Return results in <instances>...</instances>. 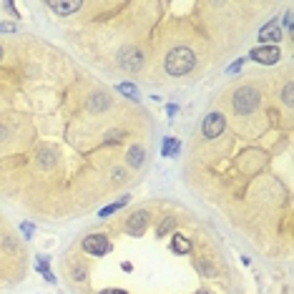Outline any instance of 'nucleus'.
<instances>
[{"label":"nucleus","mask_w":294,"mask_h":294,"mask_svg":"<svg viewBox=\"0 0 294 294\" xmlns=\"http://www.w3.org/2000/svg\"><path fill=\"white\" fill-rule=\"evenodd\" d=\"M259 40H262V43H279V40H282V28L277 25V20H269V23L259 30Z\"/></svg>","instance_id":"8"},{"label":"nucleus","mask_w":294,"mask_h":294,"mask_svg":"<svg viewBox=\"0 0 294 294\" xmlns=\"http://www.w3.org/2000/svg\"><path fill=\"white\" fill-rule=\"evenodd\" d=\"M249 58L262 63V66H274V63H279L282 51H279V46H262V48H254L249 53Z\"/></svg>","instance_id":"4"},{"label":"nucleus","mask_w":294,"mask_h":294,"mask_svg":"<svg viewBox=\"0 0 294 294\" xmlns=\"http://www.w3.org/2000/svg\"><path fill=\"white\" fill-rule=\"evenodd\" d=\"M118 66H121L123 71L134 73V71H139V68L144 66V53H141L139 48H126V51L118 56Z\"/></svg>","instance_id":"7"},{"label":"nucleus","mask_w":294,"mask_h":294,"mask_svg":"<svg viewBox=\"0 0 294 294\" xmlns=\"http://www.w3.org/2000/svg\"><path fill=\"white\" fill-rule=\"evenodd\" d=\"M148 221H151V214H148L146 209H139L136 214H131L126 224H123V231L126 234H131V236H141L144 231H146Z\"/></svg>","instance_id":"5"},{"label":"nucleus","mask_w":294,"mask_h":294,"mask_svg":"<svg viewBox=\"0 0 294 294\" xmlns=\"http://www.w3.org/2000/svg\"><path fill=\"white\" fill-rule=\"evenodd\" d=\"M171 251L174 254H191V241L184 234H174L171 236Z\"/></svg>","instance_id":"11"},{"label":"nucleus","mask_w":294,"mask_h":294,"mask_svg":"<svg viewBox=\"0 0 294 294\" xmlns=\"http://www.w3.org/2000/svg\"><path fill=\"white\" fill-rule=\"evenodd\" d=\"M53 156H56V151L51 146H40L38 148V166H40V169H51V166L56 163Z\"/></svg>","instance_id":"13"},{"label":"nucleus","mask_w":294,"mask_h":294,"mask_svg":"<svg viewBox=\"0 0 294 294\" xmlns=\"http://www.w3.org/2000/svg\"><path fill=\"white\" fill-rule=\"evenodd\" d=\"M231 108L241 116H249L259 108V91L251 88V86H241L234 91V98H231Z\"/></svg>","instance_id":"2"},{"label":"nucleus","mask_w":294,"mask_h":294,"mask_svg":"<svg viewBox=\"0 0 294 294\" xmlns=\"http://www.w3.org/2000/svg\"><path fill=\"white\" fill-rule=\"evenodd\" d=\"M113 179H116V181H123V171L116 169V171H113Z\"/></svg>","instance_id":"21"},{"label":"nucleus","mask_w":294,"mask_h":294,"mask_svg":"<svg viewBox=\"0 0 294 294\" xmlns=\"http://www.w3.org/2000/svg\"><path fill=\"white\" fill-rule=\"evenodd\" d=\"M3 56H5V51H3V46H0V61H3Z\"/></svg>","instance_id":"22"},{"label":"nucleus","mask_w":294,"mask_h":294,"mask_svg":"<svg viewBox=\"0 0 294 294\" xmlns=\"http://www.w3.org/2000/svg\"><path fill=\"white\" fill-rule=\"evenodd\" d=\"M116 91H118V93H123V96H129L131 101H136V98H139V88H136L134 83H118V86H116Z\"/></svg>","instance_id":"14"},{"label":"nucleus","mask_w":294,"mask_h":294,"mask_svg":"<svg viewBox=\"0 0 294 294\" xmlns=\"http://www.w3.org/2000/svg\"><path fill=\"white\" fill-rule=\"evenodd\" d=\"M73 279L75 282H86V279H88V269H86L83 264H78L73 269Z\"/></svg>","instance_id":"17"},{"label":"nucleus","mask_w":294,"mask_h":294,"mask_svg":"<svg viewBox=\"0 0 294 294\" xmlns=\"http://www.w3.org/2000/svg\"><path fill=\"white\" fill-rule=\"evenodd\" d=\"M196 294H212V292H204V289H199V292H196Z\"/></svg>","instance_id":"23"},{"label":"nucleus","mask_w":294,"mask_h":294,"mask_svg":"<svg viewBox=\"0 0 294 294\" xmlns=\"http://www.w3.org/2000/svg\"><path fill=\"white\" fill-rule=\"evenodd\" d=\"M0 33H15V25L13 23H0Z\"/></svg>","instance_id":"19"},{"label":"nucleus","mask_w":294,"mask_h":294,"mask_svg":"<svg viewBox=\"0 0 294 294\" xmlns=\"http://www.w3.org/2000/svg\"><path fill=\"white\" fill-rule=\"evenodd\" d=\"M194 66H196V53L189 51V48H174L166 56V63H163L169 75H186L194 71Z\"/></svg>","instance_id":"1"},{"label":"nucleus","mask_w":294,"mask_h":294,"mask_svg":"<svg viewBox=\"0 0 294 294\" xmlns=\"http://www.w3.org/2000/svg\"><path fill=\"white\" fill-rule=\"evenodd\" d=\"M126 204H129V196H123L121 201H116V204H111V206H106V209H103V212H101L98 217H101V219H106V217H111V214H116V212H118L121 206H126Z\"/></svg>","instance_id":"15"},{"label":"nucleus","mask_w":294,"mask_h":294,"mask_svg":"<svg viewBox=\"0 0 294 294\" xmlns=\"http://www.w3.org/2000/svg\"><path fill=\"white\" fill-rule=\"evenodd\" d=\"M171 231H176V217H163L156 226V239H166Z\"/></svg>","instance_id":"12"},{"label":"nucleus","mask_w":294,"mask_h":294,"mask_svg":"<svg viewBox=\"0 0 294 294\" xmlns=\"http://www.w3.org/2000/svg\"><path fill=\"white\" fill-rule=\"evenodd\" d=\"M83 251L86 254H91V257H106L111 249H113V244H111V239L106 236V234H88L86 239H83Z\"/></svg>","instance_id":"3"},{"label":"nucleus","mask_w":294,"mask_h":294,"mask_svg":"<svg viewBox=\"0 0 294 294\" xmlns=\"http://www.w3.org/2000/svg\"><path fill=\"white\" fill-rule=\"evenodd\" d=\"M144 158H146V151L141 144H136V146L129 148V153H126V163L131 166V169H141L144 166Z\"/></svg>","instance_id":"10"},{"label":"nucleus","mask_w":294,"mask_h":294,"mask_svg":"<svg viewBox=\"0 0 294 294\" xmlns=\"http://www.w3.org/2000/svg\"><path fill=\"white\" fill-rule=\"evenodd\" d=\"M282 103L284 106H292V80L284 86V91H282Z\"/></svg>","instance_id":"18"},{"label":"nucleus","mask_w":294,"mask_h":294,"mask_svg":"<svg viewBox=\"0 0 294 294\" xmlns=\"http://www.w3.org/2000/svg\"><path fill=\"white\" fill-rule=\"evenodd\" d=\"M48 8H51L56 15H73V13H78V10L83 8V3H80V0H71V3L56 0V3H48Z\"/></svg>","instance_id":"9"},{"label":"nucleus","mask_w":294,"mask_h":294,"mask_svg":"<svg viewBox=\"0 0 294 294\" xmlns=\"http://www.w3.org/2000/svg\"><path fill=\"white\" fill-rule=\"evenodd\" d=\"M98 294H129V292H126V289H116V287H113V289H101Z\"/></svg>","instance_id":"20"},{"label":"nucleus","mask_w":294,"mask_h":294,"mask_svg":"<svg viewBox=\"0 0 294 294\" xmlns=\"http://www.w3.org/2000/svg\"><path fill=\"white\" fill-rule=\"evenodd\" d=\"M176 151H179V141H176V139H166V141H163V151H161L163 156H171V153H176Z\"/></svg>","instance_id":"16"},{"label":"nucleus","mask_w":294,"mask_h":294,"mask_svg":"<svg viewBox=\"0 0 294 294\" xmlns=\"http://www.w3.org/2000/svg\"><path fill=\"white\" fill-rule=\"evenodd\" d=\"M224 126H226V121H224V113H219V111H212V113L204 118V126H201V131H204V139H219L221 131H224Z\"/></svg>","instance_id":"6"}]
</instances>
